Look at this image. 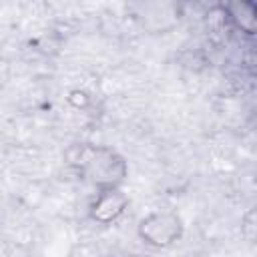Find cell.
<instances>
[{"instance_id":"obj_1","label":"cell","mask_w":257,"mask_h":257,"mask_svg":"<svg viewBox=\"0 0 257 257\" xmlns=\"http://www.w3.org/2000/svg\"><path fill=\"white\" fill-rule=\"evenodd\" d=\"M82 175L96 191L122 189L128 177V165L116 149L96 145L82 153Z\"/></svg>"},{"instance_id":"obj_2","label":"cell","mask_w":257,"mask_h":257,"mask_svg":"<svg viewBox=\"0 0 257 257\" xmlns=\"http://www.w3.org/2000/svg\"><path fill=\"white\" fill-rule=\"evenodd\" d=\"M137 235L153 249H167L183 239L185 223L177 211H153L139 221Z\"/></svg>"},{"instance_id":"obj_3","label":"cell","mask_w":257,"mask_h":257,"mask_svg":"<svg viewBox=\"0 0 257 257\" xmlns=\"http://www.w3.org/2000/svg\"><path fill=\"white\" fill-rule=\"evenodd\" d=\"M183 6L177 2H141L135 6V16L145 30L159 34L171 30L181 18Z\"/></svg>"},{"instance_id":"obj_4","label":"cell","mask_w":257,"mask_h":257,"mask_svg":"<svg viewBox=\"0 0 257 257\" xmlns=\"http://www.w3.org/2000/svg\"><path fill=\"white\" fill-rule=\"evenodd\" d=\"M126 209H128L126 193H122V189H108V191H98L96 199L90 205L88 215L98 225H112L124 215Z\"/></svg>"},{"instance_id":"obj_5","label":"cell","mask_w":257,"mask_h":257,"mask_svg":"<svg viewBox=\"0 0 257 257\" xmlns=\"http://www.w3.org/2000/svg\"><path fill=\"white\" fill-rule=\"evenodd\" d=\"M223 10L237 30H241L249 36L257 34V4L245 2V0H235V2L223 4Z\"/></svg>"},{"instance_id":"obj_6","label":"cell","mask_w":257,"mask_h":257,"mask_svg":"<svg viewBox=\"0 0 257 257\" xmlns=\"http://www.w3.org/2000/svg\"><path fill=\"white\" fill-rule=\"evenodd\" d=\"M241 229H243V235H245L249 241H257V209H251V211L243 217Z\"/></svg>"},{"instance_id":"obj_7","label":"cell","mask_w":257,"mask_h":257,"mask_svg":"<svg viewBox=\"0 0 257 257\" xmlns=\"http://www.w3.org/2000/svg\"><path fill=\"white\" fill-rule=\"evenodd\" d=\"M124 257H145V255H124Z\"/></svg>"}]
</instances>
